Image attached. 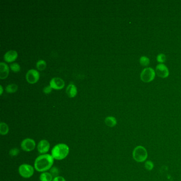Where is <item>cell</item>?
<instances>
[{"label": "cell", "mask_w": 181, "mask_h": 181, "mask_svg": "<svg viewBox=\"0 0 181 181\" xmlns=\"http://www.w3.org/2000/svg\"><path fill=\"white\" fill-rule=\"evenodd\" d=\"M54 159L50 154H43L38 156L34 163V167L38 172H46L53 166Z\"/></svg>", "instance_id": "1"}, {"label": "cell", "mask_w": 181, "mask_h": 181, "mask_svg": "<svg viewBox=\"0 0 181 181\" xmlns=\"http://www.w3.org/2000/svg\"><path fill=\"white\" fill-rule=\"evenodd\" d=\"M70 149L67 144L59 143L52 148L51 155L53 158L57 161L65 159L68 156Z\"/></svg>", "instance_id": "2"}, {"label": "cell", "mask_w": 181, "mask_h": 181, "mask_svg": "<svg viewBox=\"0 0 181 181\" xmlns=\"http://www.w3.org/2000/svg\"><path fill=\"white\" fill-rule=\"evenodd\" d=\"M148 157V153L146 148L142 146L136 147L133 152V158L138 162H143L146 161Z\"/></svg>", "instance_id": "3"}, {"label": "cell", "mask_w": 181, "mask_h": 181, "mask_svg": "<svg viewBox=\"0 0 181 181\" xmlns=\"http://www.w3.org/2000/svg\"><path fill=\"white\" fill-rule=\"evenodd\" d=\"M19 173L24 179L31 178L34 174V168L30 165L23 164L19 167Z\"/></svg>", "instance_id": "4"}, {"label": "cell", "mask_w": 181, "mask_h": 181, "mask_svg": "<svg viewBox=\"0 0 181 181\" xmlns=\"http://www.w3.org/2000/svg\"><path fill=\"white\" fill-rule=\"evenodd\" d=\"M156 72L152 68H144L141 73L140 78L142 82L148 83L153 81L155 78Z\"/></svg>", "instance_id": "5"}, {"label": "cell", "mask_w": 181, "mask_h": 181, "mask_svg": "<svg viewBox=\"0 0 181 181\" xmlns=\"http://www.w3.org/2000/svg\"><path fill=\"white\" fill-rule=\"evenodd\" d=\"M21 147L24 152H32L35 148V141L33 139H24L21 143Z\"/></svg>", "instance_id": "6"}, {"label": "cell", "mask_w": 181, "mask_h": 181, "mask_svg": "<svg viewBox=\"0 0 181 181\" xmlns=\"http://www.w3.org/2000/svg\"><path fill=\"white\" fill-rule=\"evenodd\" d=\"M27 81L29 83L33 84L37 82L39 79V73L36 70L30 69L27 72L26 75Z\"/></svg>", "instance_id": "7"}, {"label": "cell", "mask_w": 181, "mask_h": 181, "mask_svg": "<svg viewBox=\"0 0 181 181\" xmlns=\"http://www.w3.org/2000/svg\"><path fill=\"white\" fill-rule=\"evenodd\" d=\"M155 72L157 76L161 78H167L170 74L168 68L163 63H160L157 65L156 68Z\"/></svg>", "instance_id": "8"}, {"label": "cell", "mask_w": 181, "mask_h": 181, "mask_svg": "<svg viewBox=\"0 0 181 181\" xmlns=\"http://www.w3.org/2000/svg\"><path fill=\"white\" fill-rule=\"evenodd\" d=\"M50 86L52 89L61 90L64 87L65 82L61 78H53L50 81Z\"/></svg>", "instance_id": "9"}, {"label": "cell", "mask_w": 181, "mask_h": 181, "mask_svg": "<svg viewBox=\"0 0 181 181\" xmlns=\"http://www.w3.org/2000/svg\"><path fill=\"white\" fill-rule=\"evenodd\" d=\"M50 143L48 141L46 140H42L39 141L37 145L38 152L41 154H46L50 150Z\"/></svg>", "instance_id": "10"}, {"label": "cell", "mask_w": 181, "mask_h": 181, "mask_svg": "<svg viewBox=\"0 0 181 181\" xmlns=\"http://www.w3.org/2000/svg\"><path fill=\"white\" fill-rule=\"evenodd\" d=\"M18 53L15 50H10L7 51L4 56V59L7 62H12L17 59Z\"/></svg>", "instance_id": "11"}, {"label": "cell", "mask_w": 181, "mask_h": 181, "mask_svg": "<svg viewBox=\"0 0 181 181\" xmlns=\"http://www.w3.org/2000/svg\"><path fill=\"white\" fill-rule=\"evenodd\" d=\"M9 73V68L6 63H0V78L4 79L7 78Z\"/></svg>", "instance_id": "12"}, {"label": "cell", "mask_w": 181, "mask_h": 181, "mask_svg": "<svg viewBox=\"0 0 181 181\" xmlns=\"http://www.w3.org/2000/svg\"><path fill=\"white\" fill-rule=\"evenodd\" d=\"M77 92H78L77 88L76 87V86L73 85V83H71L70 85H68V86L67 87L66 92L69 97L70 98L74 97L77 94Z\"/></svg>", "instance_id": "13"}, {"label": "cell", "mask_w": 181, "mask_h": 181, "mask_svg": "<svg viewBox=\"0 0 181 181\" xmlns=\"http://www.w3.org/2000/svg\"><path fill=\"white\" fill-rule=\"evenodd\" d=\"M105 123L108 126L114 127L117 124V119L113 117H108L105 119Z\"/></svg>", "instance_id": "14"}, {"label": "cell", "mask_w": 181, "mask_h": 181, "mask_svg": "<svg viewBox=\"0 0 181 181\" xmlns=\"http://www.w3.org/2000/svg\"><path fill=\"white\" fill-rule=\"evenodd\" d=\"M53 176L51 174L48 172H43L40 175L39 179L41 181H52Z\"/></svg>", "instance_id": "15"}, {"label": "cell", "mask_w": 181, "mask_h": 181, "mask_svg": "<svg viewBox=\"0 0 181 181\" xmlns=\"http://www.w3.org/2000/svg\"><path fill=\"white\" fill-rule=\"evenodd\" d=\"M9 131V128L7 124L1 122L0 124V133L2 135H7Z\"/></svg>", "instance_id": "16"}, {"label": "cell", "mask_w": 181, "mask_h": 181, "mask_svg": "<svg viewBox=\"0 0 181 181\" xmlns=\"http://www.w3.org/2000/svg\"><path fill=\"white\" fill-rule=\"evenodd\" d=\"M18 87L16 84L12 83V84H10L7 86L6 90L7 93L11 94V93L16 92L18 90Z\"/></svg>", "instance_id": "17"}, {"label": "cell", "mask_w": 181, "mask_h": 181, "mask_svg": "<svg viewBox=\"0 0 181 181\" xmlns=\"http://www.w3.org/2000/svg\"><path fill=\"white\" fill-rule=\"evenodd\" d=\"M47 66L46 62L44 60H39V61H37L36 63V67L37 69L40 71L44 70L45 69Z\"/></svg>", "instance_id": "18"}, {"label": "cell", "mask_w": 181, "mask_h": 181, "mask_svg": "<svg viewBox=\"0 0 181 181\" xmlns=\"http://www.w3.org/2000/svg\"><path fill=\"white\" fill-rule=\"evenodd\" d=\"M150 60L148 57L145 56H142L140 59V63L143 67H147L149 64Z\"/></svg>", "instance_id": "19"}, {"label": "cell", "mask_w": 181, "mask_h": 181, "mask_svg": "<svg viewBox=\"0 0 181 181\" xmlns=\"http://www.w3.org/2000/svg\"><path fill=\"white\" fill-rule=\"evenodd\" d=\"M50 173L51 174L53 177L56 178L59 176L60 173L59 170L56 167H52V168L50 169Z\"/></svg>", "instance_id": "20"}, {"label": "cell", "mask_w": 181, "mask_h": 181, "mask_svg": "<svg viewBox=\"0 0 181 181\" xmlns=\"http://www.w3.org/2000/svg\"><path fill=\"white\" fill-rule=\"evenodd\" d=\"M10 68L11 70L14 72H18L20 70V67L19 64L17 63H13L10 65Z\"/></svg>", "instance_id": "21"}, {"label": "cell", "mask_w": 181, "mask_h": 181, "mask_svg": "<svg viewBox=\"0 0 181 181\" xmlns=\"http://www.w3.org/2000/svg\"><path fill=\"white\" fill-rule=\"evenodd\" d=\"M166 56L164 54H159L157 56V60L159 63H164L166 61Z\"/></svg>", "instance_id": "22"}, {"label": "cell", "mask_w": 181, "mask_h": 181, "mask_svg": "<svg viewBox=\"0 0 181 181\" xmlns=\"http://www.w3.org/2000/svg\"><path fill=\"white\" fill-rule=\"evenodd\" d=\"M144 166L147 170H151L153 169L154 165H153V163L152 161H146L145 165H144Z\"/></svg>", "instance_id": "23"}, {"label": "cell", "mask_w": 181, "mask_h": 181, "mask_svg": "<svg viewBox=\"0 0 181 181\" xmlns=\"http://www.w3.org/2000/svg\"><path fill=\"white\" fill-rule=\"evenodd\" d=\"M19 152H20V151H19V150L18 148H13V149L10 150V155L12 156V157L17 156L18 155Z\"/></svg>", "instance_id": "24"}, {"label": "cell", "mask_w": 181, "mask_h": 181, "mask_svg": "<svg viewBox=\"0 0 181 181\" xmlns=\"http://www.w3.org/2000/svg\"><path fill=\"white\" fill-rule=\"evenodd\" d=\"M52 88L50 86H47L43 89V91L45 94H49L50 93L52 92Z\"/></svg>", "instance_id": "25"}, {"label": "cell", "mask_w": 181, "mask_h": 181, "mask_svg": "<svg viewBox=\"0 0 181 181\" xmlns=\"http://www.w3.org/2000/svg\"><path fill=\"white\" fill-rule=\"evenodd\" d=\"M52 181H66L65 179L64 178L62 177V176H59L57 177H56V178H54L53 179Z\"/></svg>", "instance_id": "26"}, {"label": "cell", "mask_w": 181, "mask_h": 181, "mask_svg": "<svg viewBox=\"0 0 181 181\" xmlns=\"http://www.w3.org/2000/svg\"><path fill=\"white\" fill-rule=\"evenodd\" d=\"M0 88H1V92H0V95H2V94H3V87H2V85L0 86Z\"/></svg>", "instance_id": "27"}]
</instances>
